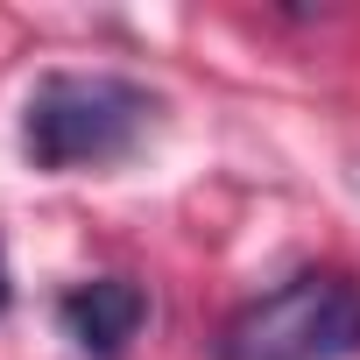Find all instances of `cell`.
<instances>
[{
  "instance_id": "obj_1",
  "label": "cell",
  "mask_w": 360,
  "mask_h": 360,
  "mask_svg": "<svg viewBox=\"0 0 360 360\" xmlns=\"http://www.w3.org/2000/svg\"><path fill=\"white\" fill-rule=\"evenodd\" d=\"M155 120V92L120 71H50L29 92L22 148L36 169H99L134 155Z\"/></svg>"
},
{
  "instance_id": "obj_2",
  "label": "cell",
  "mask_w": 360,
  "mask_h": 360,
  "mask_svg": "<svg viewBox=\"0 0 360 360\" xmlns=\"http://www.w3.org/2000/svg\"><path fill=\"white\" fill-rule=\"evenodd\" d=\"M219 360H360V283L304 269L219 325Z\"/></svg>"
},
{
  "instance_id": "obj_3",
  "label": "cell",
  "mask_w": 360,
  "mask_h": 360,
  "mask_svg": "<svg viewBox=\"0 0 360 360\" xmlns=\"http://www.w3.org/2000/svg\"><path fill=\"white\" fill-rule=\"evenodd\" d=\"M57 325L85 360H120L148 325V290L127 283V276H92L57 304Z\"/></svg>"
},
{
  "instance_id": "obj_4",
  "label": "cell",
  "mask_w": 360,
  "mask_h": 360,
  "mask_svg": "<svg viewBox=\"0 0 360 360\" xmlns=\"http://www.w3.org/2000/svg\"><path fill=\"white\" fill-rule=\"evenodd\" d=\"M0 311H8V262H0Z\"/></svg>"
}]
</instances>
